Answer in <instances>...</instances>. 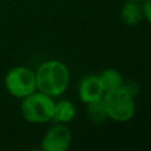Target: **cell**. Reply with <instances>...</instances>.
<instances>
[{
  "label": "cell",
  "mask_w": 151,
  "mask_h": 151,
  "mask_svg": "<svg viewBox=\"0 0 151 151\" xmlns=\"http://www.w3.org/2000/svg\"><path fill=\"white\" fill-rule=\"evenodd\" d=\"M105 91L101 87V84L96 76H87L83 78L79 84V97L81 101L90 103L93 100L101 99Z\"/></svg>",
  "instance_id": "6"
},
{
  "label": "cell",
  "mask_w": 151,
  "mask_h": 151,
  "mask_svg": "<svg viewBox=\"0 0 151 151\" xmlns=\"http://www.w3.org/2000/svg\"><path fill=\"white\" fill-rule=\"evenodd\" d=\"M103 101L107 117L117 122H126L134 114L133 97L130 96L122 86L107 91L103 96Z\"/></svg>",
  "instance_id": "3"
},
{
  "label": "cell",
  "mask_w": 151,
  "mask_h": 151,
  "mask_svg": "<svg viewBox=\"0 0 151 151\" xmlns=\"http://www.w3.org/2000/svg\"><path fill=\"white\" fill-rule=\"evenodd\" d=\"M34 73L37 90L51 97H57L64 93L70 83L68 68L59 60L42 63Z\"/></svg>",
  "instance_id": "1"
},
{
  "label": "cell",
  "mask_w": 151,
  "mask_h": 151,
  "mask_svg": "<svg viewBox=\"0 0 151 151\" xmlns=\"http://www.w3.org/2000/svg\"><path fill=\"white\" fill-rule=\"evenodd\" d=\"M130 1H138V2H140V1H143V0H130Z\"/></svg>",
  "instance_id": "13"
},
{
  "label": "cell",
  "mask_w": 151,
  "mask_h": 151,
  "mask_svg": "<svg viewBox=\"0 0 151 151\" xmlns=\"http://www.w3.org/2000/svg\"><path fill=\"white\" fill-rule=\"evenodd\" d=\"M76 116V109L70 100H60L54 104L51 120L54 123H67Z\"/></svg>",
  "instance_id": "8"
},
{
  "label": "cell",
  "mask_w": 151,
  "mask_h": 151,
  "mask_svg": "<svg viewBox=\"0 0 151 151\" xmlns=\"http://www.w3.org/2000/svg\"><path fill=\"white\" fill-rule=\"evenodd\" d=\"M72 142V132L68 126L58 124L52 126L42 137L41 149L45 151H66Z\"/></svg>",
  "instance_id": "5"
},
{
  "label": "cell",
  "mask_w": 151,
  "mask_h": 151,
  "mask_svg": "<svg viewBox=\"0 0 151 151\" xmlns=\"http://www.w3.org/2000/svg\"><path fill=\"white\" fill-rule=\"evenodd\" d=\"M54 104L55 103L51 96H47L40 91H34L33 93L22 98L20 111L22 117L29 123H46L52 118Z\"/></svg>",
  "instance_id": "2"
},
{
  "label": "cell",
  "mask_w": 151,
  "mask_h": 151,
  "mask_svg": "<svg viewBox=\"0 0 151 151\" xmlns=\"http://www.w3.org/2000/svg\"><path fill=\"white\" fill-rule=\"evenodd\" d=\"M143 15V7L138 1H130L127 0L120 11V19L123 22H125L129 26H136L138 25Z\"/></svg>",
  "instance_id": "7"
},
{
  "label": "cell",
  "mask_w": 151,
  "mask_h": 151,
  "mask_svg": "<svg viewBox=\"0 0 151 151\" xmlns=\"http://www.w3.org/2000/svg\"><path fill=\"white\" fill-rule=\"evenodd\" d=\"M87 114L90 119L96 124H101L105 122V119L107 118V113L105 110L103 98L87 103Z\"/></svg>",
  "instance_id": "10"
},
{
  "label": "cell",
  "mask_w": 151,
  "mask_h": 151,
  "mask_svg": "<svg viewBox=\"0 0 151 151\" xmlns=\"http://www.w3.org/2000/svg\"><path fill=\"white\" fill-rule=\"evenodd\" d=\"M5 87L13 97L25 98L37 90L35 73L25 66L13 67L5 76Z\"/></svg>",
  "instance_id": "4"
},
{
  "label": "cell",
  "mask_w": 151,
  "mask_h": 151,
  "mask_svg": "<svg viewBox=\"0 0 151 151\" xmlns=\"http://www.w3.org/2000/svg\"><path fill=\"white\" fill-rule=\"evenodd\" d=\"M98 79H99V81L101 84V87L105 92L119 88L123 84L122 74L117 70H113V68H107V70L103 71L99 74Z\"/></svg>",
  "instance_id": "9"
},
{
  "label": "cell",
  "mask_w": 151,
  "mask_h": 151,
  "mask_svg": "<svg viewBox=\"0 0 151 151\" xmlns=\"http://www.w3.org/2000/svg\"><path fill=\"white\" fill-rule=\"evenodd\" d=\"M143 15L144 18L151 22V0H144V4H143Z\"/></svg>",
  "instance_id": "12"
},
{
  "label": "cell",
  "mask_w": 151,
  "mask_h": 151,
  "mask_svg": "<svg viewBox=\"0 0 151 151\" xmlns=\"http://www.w3.org/2000/svg\"><path fill=\"white\" fill-rule=\"evenodd\" d=\"M122 87H123L130 96H132V97H134V96L138 93V91H139L138 84H137L136 81H133V80H127L126 83H123V84H122Z\"/></svg>",
  "instance_id": "11"
}]
</instances>
